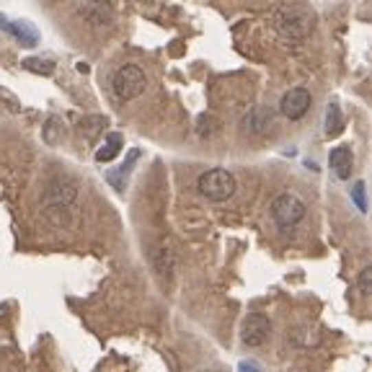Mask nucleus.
<instances>
[{"mask_svg":"<svg viewBox=\"0 0 372 372\" xmlns=\"http://www.w3.org/2000/svg\"><path fill=\"white\" fill-rule=\"evenodd\" d=\"M272 23H274L276 34H279L282 39L300 42V39L310 36V32L316 29V13L310 11L308 6L289 3V6L276 8L274 16H272Z\"/></svg>","mask_w":372,"mask_h":372,"instance_id":"f257e3e1","label":"nucleus"},{"mask_svg":"<svg viewBox=\"0 0 372 372\" xmlns=\"http://www.w3.org/2000/svg\"><path fill=\"white\" fill-rule=\"evenodd\" d=\"M197 189L210 202H228L235 194V189H238V184H235V176L230 171L210 168L197 179Z\"/></svg>","mask_w":372,"mask_h":372,"instance_id":"f03ea898","label":"nucleus"},{"mask_svg":"<svg viewBox=\"0 0 372 372\" xmlns=\"http://www.w3.org/2000/svg\"><path fill=\"white\" fill-rule=\"evenodd\" d=\"M272 217L279 230H295L303 220H305V202L300 199L298 194H279L274 202H272Z\"/></svg>","mask_w":372,"mask_h":372,"instance_id":"7ed1b4c3","label":"nucleus"},{"mask_svg":"<svg viewBox=\"0 0 372 372\" xmlns=\"http://www.w3.org/2000/svg\"><path fill=\"white\" fill-rule=\"evenodd\" d=\"M148 85V78L142 73V67L138 65H122L114 78H111V88H114V96L122 98V101H132V98L142 96Z\"/></svg>","mask_w":372,"mask_h":372,"instance_id":"20e7f679","label":"nucleus"},{"mask_svg":"<svg viewBox=\"0 0 372 372\" xmlns=\"http://www.w3.org/2000/svg\"><path fill=\"white\" fill-rule=\"evenodd\" d=\"M78 199V184L73 179H52L44 189V207L70 210Z\"/></svg>","mask_w":372,"mask_h":372,"instance_id":"39448f33","label":"nucleus"},{"mask_svg":"<svg viewBox=\"0 0 372 372\" xmlns=\"http://www.w3.org/2000/svg\"><path fill=\"white\" fill-rule=\"evenodd\" d=\"M269 331H272V320L264 313H248L241 326V341L245 347H261L269 339Z\"/></svg>","mask_w":372,"mask_h":372,"instance_id":"423d86ee","label":"nucleus"},{"mask_svg":"<svg viewBox=\"0 0 372 372\" xmlns=\"http://www.w3.org/2000/svg\"><path fill=\"white\" fill-rule=\"evenodd\" d=\"M310 104H313V96H310L308 88H289L279 101V111H282V117L295 122V119H303L308 114Z\"/></svg>","mask_w":372,"mask_h":372,"instance_id":"0eeeda50","label":"nucleus"},{"mask_svg":"<svg viewBox=\"0 0 372 372\" xmlns=\"http://www.w3.org/2000/svg\"><path fill=\"white\" fill-rule=\"evenodd\" d=\"M153 266H155V272H158L160 282L171 285V282H173V274H176V254H173V248H171V245H158V248L153 251Z\"/></svg>","mask_w":372,"mask_h":372,"instance_id":"6e6552de","label":"nucleus"},{"mask_svg":"<svg viewBox=\"0 0 372 372\" xmlns=\"http://www.w3.org/2000/svg\"><path fill=\"white\" fill-rule=\"evenodd\" d=\"M272 122H274V114H272V109L266 107H254L243 119V127L245 132H251V135H266L269 129H272Z\"/></svg>","mask_w":372,"mask_h":372,"instance_id":"1a4fd4ad","label":"nucleus"},{"mask_svg":"<svg viewBox=\"0 0 372 372\" xmlns=\"http://www.w3.org/2000/svg\"><path fill=\"white\" fill-rule=\"evenodd\" d=\"M329 163H331V171L339 176V179H349L351 176V168H354V155H351V148L347 145H339V148L331 150L329 155Z\"/></svg>","mask_w":372,"mask_h":372,"instance_id":"9d476101","label":"nucleus"},{"mask_svg":"<svg viewBox=\"0 0 372 372\" xmlns=\"http://www.w3.org/2000/svg\"><path fill=\"white\" fill-rule=\"evenodd\" d=\"M8 34H13L23 47H36V42H39V32L29 21H11L8 23Z\"/></svg>","mask_w":372,"mask_h":372,"instance_id":"9b49d317","label":"nucleus"},{"mask_svg":"<svg viewBox=\"0 0 372 372\" xmlns=\"http://www.w3.org/2000/svg\"><path fill=\"white\" fill-rule=\"evenodd\" d=\"M122 148H124V138H122L119 132H111V135H107L104 145L96 150V160L98 163H109V160L117 158Z\"/></svg>","mask_w":372,"mask_h":372,"instance_id":"f8f14e48","label":"nucleus"},{"mask_svg":"<svg viewBox=\"0 0 372 372\" xmlns=\"http://www.w3.org/2000/svg\"><path fill=\"white\" fill-rule=\"evenodd\" d=\"M91 6H94V11H83V13H85V19L94 23V26H107V23H111L114 13H111L107 0H94Z\"/></svg>","mask_w":372,"mask_h":372,"instance_id":"ddd939ff","label":"nucleus"},{"mask_svg":"<svg viewBox=\"0 0 372 372\" xmlns=\"http://www.w3.org/2000/svg\"><path fill=\"white\" fill-rule=\"evenodd\" d=\"M42 135H44V142L54 148V145L65 138V124L57 117H50L47 119V124H44V129H42Z\"/></svg>","mask_w":372,"mask_h":372,"instance_id":"4468645a","label":"nucleus"},{"mask_svg":"<svg viewBox=\"0 0 372 372\" xmlns=\"http://www.w3.org/2000/svg\"><path fill=\"white\" fill-rule=\"evenodd\" d=\"M341 127H344V119H341L339 104H329V109H326V135L336 138L341 132Z\"/></svg>","mask_w":372,"mask_h":372,"instance_id":"2eb2a0df","label":"nucleus"},{"mask_svg":"<svg viewBox=\"0 0 372 372\" xmlns=\"http://www.w3.org/2000/svg\"><path fill=\"white\" fill-rule=\"evenodd\" d=\"M44 217H47L54 228H70V223H73L70 210H63V207H44Z\"/></svg>","mask_w":372,"mask_h":372,"instance_id":"dca6fc26","label":"nucleus"},{"mask_svg":"<svg viewBox=\"0 0 372 372\" xmlns=\"http://www.w3.org/2000/svg\"><path fill=\"white\" fill-rule=\"evenodd\" d=\"M104 127H107V117H85L80 119V124H78V129L83 132L85 138H96Z\"/></svg>","mask_w":372,"mask_h":372,"instance_id":"f3484780","label":"nucleus"},{"mask_svg":"<svg viewBox=\"0 0 372 372\" xmlns=\"http://www.w3.org/2000/svg\"><path fill=\"white\" fill-rule=\"evenodd\" d=\"M23 67H26V70H32V73H39V75H52L54 73L52 60H39V57H29V60H23Z\"/></svg>","mask_w":372,"mask_h":372,"instance_id":"a211bd4d","label":"nucleus"},{"mask_svg":"<svg viewBox=\"0 0 372 372\" xmlns=\"http://www.w3.org/2000/svg\"><path fill=\"white\" fill-rule=\"evenodd\" d=\"M357 289H360L362 295H370L372 292V266H364L357 276Z\"/></svg>","mask_w":372,"mask_h":372,"instance_id":"6ab92c4d","label":"nucleus"},{"mask_svg":"<svg viewBox=\"0 0 372 372\" xmlns=\"http://www.w3.org/2000/svg\"><path fill=\"white\" fill-rule=\"evenodd\" d=\"M351 197H354V204L360 212H367V199H364V181H357L351 186Z\"/></svg>","mask_w":372,"mask_h":372,"instance_id":"aec40b11","label":"nucleus"},{"mask_svg":"<svg viewBox=\"0 0 372 372\" xmlns=\"http://www.w3.org/2000/svg\"><path fill=\"white\" fill-rule=\"evenodd\" d=\"M238 372H261V367H259L256 362H241Z\"/></svg>","mask_w":372,"mask_h":372,"instance_id":"412c9836","label":"nucleus"},{"mask_svg":"<svg viewBox=\"0 0 372 372\" xmlns=\"http://www.w3.org/2000/svg\"><path fill=\"white\" fill-rule=\"evenodd\" d=\"M199 372H215V370H199Z\"/></svg>","mask_w":372,"mask_h":372,"instance_id":"4be33fe9","label":"nucleus"}]
</instances>
